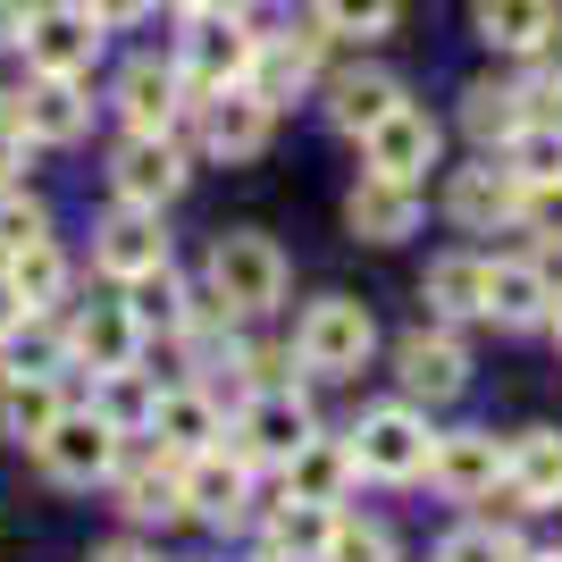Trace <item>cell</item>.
<instances>
[{
	"label": "cell",
	"mask_w": 562,
	"mask_h": 562,
	"mask_svg": "<svg viewBox=\"0 0 562 562\" xmlns=\"http://www.w3.org/2000/svg\"><path fill=\"white\" fill-rule=\"evenodd\" d=\"M211 294L235 319H269V311L285 303V252L260 227H227L211 244Z\"/></svg>",
	"instance_id": "obj_1"
},
{
	"label": "cell",
	"mask_w": 562,
	"mask_h": 562,
	"mask_svg": "<svg viewBox=\"0 0 562 562\" xmlns=\"http://www.w3.org/2000/svg\"><path fill=\"white\" fill-rule=\"evenodd\" d=\"M370 352H378V319H370V303H352V294L311 303L303 328H294V361H303L311 378H352Z\"/></svg>",
	"instance_id": "obj_2"
},
{
	"label": "cell",
	"mask_w": 562,
	"mask_h": 562,
	"mask_svg": "<svg viewBox=\"0 0 562 562\" xmlns=\"http://www.w3.org/2000/svg\"><path fill=\"white\" fill-rule=\"evenodd\" d=\"M101 34H110V25H101L85 0H34L18 50H25V68H34V76H85L101 59Z\"/></svg>",
	"instance_id": "obj_3"
},
{
	"label": "cell",
	"mask_w": 562,
	"mask_h": 562,
	"mask_svg": "<svg viewBox=\"0 0 562 562\" xmlns=\"http://www.w3.org/2000/svg\"><path fill=\"white\" fill-rule=\"evenodd\" d=\"M428 453H437V437H428V420L412 412V403H378V412H361V428H352L361 479H386V487L428 479Z\"/></svg>",
	"instance_id": "obj_4"
},
{
	"label": "cell",
	"mask_w": 562,
	"mask_h": 562,
	"mask_svg": "<svg viewBox=\"0 0 562 562\" xmlns=\"http://www.w3.org/2000/svg\"><path fill=\"white\" fill-rule=\"evenodd\" d=\"M311 437H319V420H311V403L294 386H252L244 412H235V453L252 470H285Z\"/></svg>",
	"instance_id": "obj_5"
},
{
	"label": "cell",
	"mask_w": 562,
	"mask_h": 562,
	"mask_svg": "<svg viewBox=\"0 0 562 562\" xmlns=\"http://www.w3.org/2000/svg\"><path fill=\"white\" fill-rule=\"evenodd\" d=\"M177 76L193 93H227L252 76V34L227 9H186V34H177Z\"/></svg>",
	"instance_id": "obj_6"
},
{
	"label": "cell",
	"mask_w": 562,
	"mask_h": 562,
	"mask_svg": "<svg viewBox=\"0 0 562 562\" xmlns=\"http://www.w3.org/2000/svg\"><path fill=\"white\" fill-rule=\"evenodd\" d=\"M34 453H43V470L59 479V487H101V479L117 470V453H126V428H110L101 412H59Z\"/></svg>",
	"instance_id": "obj_7"
},
{
	"label": "cell",
	"mask_w": 562,
	"mask_h": 562,
	"mask_svg": "<svg viewBox=\"0 0 562 562\" xmlns=\"http://www.w3.org/2000/svg\"><path fill=\"white\" fill-rule=\"evenodd\" d=\"M395 378H403V395L412 403H453L470 386V352H462V336L437 319V328H412V336H395Z\"/></svg>",
	"instance_id": "obj_8"
},
{
	"label": "cell",
	"mask_w": 562,
	"mask_h": 562,
	"mask_svg": "<svg viewBox=\"0 0 562 562\" xmlns=\"http://www.w3.org/2000/svg\"><path fill=\"white\" fill-rule=\"evenodd\" d=\"M278 135V110L252 93V85H227V93H202V151L211 160H260Z\"/></svg>",
	"instance_id": "obj_9"
},
{
	"label": "cell",
	"mask_w": 562,
	"mask_h": 562,
	"mask_svg": "<svg viewBox=\"0 0 562 562\" xmlns=\"http://www.w3.org/2000/svg\"><path fill=\"white\" fill-rule=\"evenodd\" d=\"M437 117L420 110V101H403V110H386L370 126V135H361V160H370V177H403V186H420L428 168H437Z\"/></svg>",
	"instance_id": "obj_10"
},
{
	"label": "cell",
	"mask_w": 562,
	"mask_h": 562,
	"mask_svg": "<svg viewBox=\"0 0 562 562\" xmlns=\"http://www.w3.org/2000/svg\"><path fill=\"white\" fill-rule=\"evenodd\" d=\"M446 218L470 235H487V227H520V177L504 151H487L479 168H453V186H446Z\"/></svg>",
	"instance_id": "obj_11"
},
{
	"label": "cell",
	"mask_w": 562,
	"mask_h": 562,
	"mask_svg": "<svg viewBox=\"0 0 562 562\" xmlns=\"http://www.w3.org/2000/svg\"><path fill=\"white\" fill-rule=\"evenodd\" d=\"M186 504H193V520H211V529H244V520H252V462L227 453V446L193 453L186 462Z\"/></svg>",
	"instance_id": "obj_12"
},
{
	"label": "cell",
	"mask_w": 562,
	"mask_h": 562,
	"mask_svg": "<svg viewBox=\"0 0 562 562\" xmlns=\"http://www.w3.org/2000/svg\"><path fill=\"white\" fill-rule=\"evenodd\" d=\"M110 186H117V202H143V211L177 202V193H186V151H177V135H126L117 160H110Z\"/></svg>",
	"instance_id": "obj_13"
},
{
	"label": "cell",
	"mask_w": 562,
	"mask_h": 562,
	"mask_svg": "<svg viewBox=\"0 0 562 562\" xmlns=\"http://www.w3.org/2000/svg\"><path fill=\"white\" fill-rule=\"evenodd\" d=\"M110 479H117V513H126V520H160V529H168V520L193 513V504H186V462H177V453H160V446L135 453V462L117 453Z\"/></svg>",
	"instance_id": "obj_14"
},
{
	"label": "cell",
	"mask_w": 562,
	"mask_h": 562,
	"mask_svg": "<svg viewBox=\"0 0 562 562\" xmlns=\"http://www.w3.org/2000/svg\"><path fill=\"white\" fill-rule=\"evenodd\" d=\"M135 352H143V319H135V303H85L68 319V361L76 370H135Z\"/></svg>",
	"instance_id": "obj_15"
},
{
	"label": "cell",
	"mask_w": 562,
	"mask_h": 562,
	"mask_svg": "<svg viewBox=\"0 0 562 562\" xmlns=\"http://www.w3.org/2000/svg\"><path fill=\"white\" fill-rule=\"evenodd\" d=\"M168 260V235H160V211H143V202H117L110 218L93 227V269L101 278H143V269H160Z\"/></svg>",
	"instance_id": "obj_16"
},
{
	"label": "cell",
	"mask_w": 562,
	"mask_h": 562,
	"mask_svg": "<svg viewBox=\"0 0 562 562\" xmlns=\"http://www.w3.org/2000/svg\"><path fill=\"white\" fill-rule=\"evenodd\" d=\"M428 479L453 495V504H479V495L504 487V446H495V428H453V437H437V453H428Z\"/></svg>",
	"instance_id": "obj_17"
},
{
	"label": "cell",
	"mask_w": 562,
	"mask_h": 562,
	"mask_svg": "<svg viewBox=\"0 0 562 562\" xmlns=\"http://www.w3.org/2000/svg\"><path fill=\"white\" fill-rule=\"evenodd\" d=\"M504 504L513 513L562 504V428H520L513 446H504Z\"/></svg>",
	"instance_id": "obj_18"
},
{
	"label": "cell",
	"mask_w": 562,
	"mask_h": 562,
	"mask_svg": "<svg viewBox=\"0 0 562 562\" xmlns=\"http://www.w3.org/2000/svg\"><path fill=\"white\" fill-rule=\"evenodd\" d=\"M9 117L25 126V143H76L85 126H93V101H85V76H34L18 101H9Z\"/></svg>",
	"instance_id": "obj_19"
},
{
	"label": "cell",
	"mask_w": 562,
	"mask_h": 562,
	"mask_svg": "<svg viewBox=\"0 0 562 562\" xmlns=\"http://www.w3.org/2000/svg\"><path fill=\"white\" fill-rule=\"evenodd\" d=\"M470 25H479V43L504 50V59H538V50H554L562 9L554 0H470Z\"/></svg>",
	"instance_id": "obj_20"
},
{
	"label": "cell",
	"mask_w": 562,
	"mask_h": 562,
	"mask_svg": "<svg viewBox=\"0 0 562 562\" xmlns=\"http://www.w3.org/2000/svg\"><path fill=\"white\" fill-rule=\"evenodd\" d=\"M186 76L177 59H135V68L117 76V117L135 126V135H177V110H186Z\"/></svg>",
	"instance_id": "obj_21"
},
{
	"label": "cell",
	"mask_w": 562,
	"mask_h": 562,
	"mask_svg": "<svg viewBox=\"0 0 562 562\" xmlns=\"http://www.w3.org/2000/svg\"><path fill=\"white\" fill-rule=\"evenodd\" d=\"M345 227L361 244H403V235L420 227V186H403V177H361L345 193Z\"/></svg>",
	"instance_id": "obj_22"
},
{
	"label": "cell",
	"mask_w": 562,
	"mask_h": 562,
	"mask_svg": "<svg viewBox=\"0 0 562 562\" xmlns=\"http://www.w3.org/2000/svg\"><path fill=\"white\" fill-rule=\"evenodd\" d=\"M562 285L546 278V260H487V319L504 328H546Z\"/></svg>",
	"instance_id": "obj_23"
},
{
	"label": "cell",
	"mask_w": 562,
	"mask_h": 562,
	"mask_svg": "<svg viewBox=\"0 0 562 562\" xmlns=\"http://www.w3.org/2000/svg\"><path fill=\"white\" fill-rule=\"evenodd\" d=\"M319 43H328V25L319 34H278V43H252V85L269 110H285V101H303V85L319 76Z\"/></svg>",
	"instance_id": "obj_24"
},
{
	"label": "cell",
	"mask_w": 562,
	"mask_h": 562,
	"mask_svg": "<svg viewBox=\"0 0 562 562\" xmlns=\"http://www.w3.org/2000/svg\"><path fill=\"white\" fill-rule=\"evenodd\" d=\"M218 437H227V420H218V403L202 395V386H168V395L151 403V446H160V453H177V462L211 453Z\"/></svg>",
	"instance_id": "obj_25"
},
{
	"label": "cell",
	"mask_w": 562,
	"mask_h": 562,
	"mask_svg": "<svg viewBox=\"0 0 562 562\" xmlns=\"http://www.w3.org/2000/svg\"><path fill=\"white\" fill-rule=\"evenodd\" d=\"M403 101H412V93H403V76H386V68H345V76L328 85V126L361 143V135L378 126V117H386V110H403Z\"/></svg>",
	"instance_id": "obj_26"
},
{
	"label": "cell",
	"mask_w": 562,
	"mask_h": 562,
	"mask_svg": "<svg viewBox=\"0 0 562 562\" xmlns=\"http://www.w3.org/2000/svg\"><path fill=\"white\" fill-rule=\"evenodd\" d=\"M59 412H68V395H59V378H34V370H0V437H18V446H43Z\"/></svg>",
	"instance_id": "obj_27"
},
{
	"label": "cell",
	"mask_w": 562,
	"mask_h": 562,
	"mask_svg": "<svg viewBox=\"0 0 562 562\" xmlns=\"http://www.w3.org/2000/svg\"><path fill=\"white\" fill-rule=\"evenodd\" d=\"M361 462H352V437H311L294 462H285V495H303V504H345Z\"/></svg>",
	"instance_id": "obj_28"
},
{
	"label": "cell",
	"mask_w": 562,
	"mask_h": 562,
	"mask_svg": "<svg viewBox=\"0 0 562 562\" xmlns=\"http://www.w3.org/2000/svg\"><path fill=\"white\" fill-rule=\"evenodd\" d=\"M420 303L437 311V319H487V260L479 252H446V260H428V278H420Z\"/></svg>",
	"instance_id": "obj_29"
},
{
	"label": "cell",
	"mask_w": 562,
	"mask_h": 562,
	"mask_svg": "<svg viewBox=\"0 0 562 562\" xmlns=\"http://www.w3.org/2000/svg\"><path fill=\"white\" fill-rule=\"evenodd\" d=\"M336 538V504H303V495H285L278 513H269V562H319Z\"/></svg>",
	"instance_id": "obj_30"
},
{
	"label": "cell",
	"mask_w": 562,
	"mask_h": 562,
	"mask_svg": "<svg viewBox=\"0 0 562 562\" xmlns=\"http://www.w3.org/2000/svg\"><path fill=\"white\" fill-rule=\"evenodd\" d=\"M0 352H9V370L59 378V370H68V328H59V319H50V311H25L18 328L0 336Z\"/></svg>",
	"instance_id": "obj_31"
},
{
	"label": "cell",
	"mask_w": 562,
	"mask_h": 562,
	"mask_svg": "<svg viewBox=\"0 0 562 562\" xmlns=\"http://www.w3.org/2000/svg\"><path fill=\"white\" fill-rule=\"evenodd\" d=\"M0 269H9V278H18V294H25V311H59V294H68V252H59V244H25V252H9L0 260Z\"/></svg>",
	"instance_id": "obj_32"
},
{
	"label": "cell",
	"mask_w": 562,
	"mask_h": 562,
	"mask_svg": "<svg viewBox=\"0 0 562 562\" xmlns=\"http://www.w3.org/2000/svg\"><path fill=\"white\" fill-rule=\"evenodd\" d=\"M462 126L487 143V151H504V143L529 126V117H520V85H470L462 93Z\"/></svg>",
	"instance_id": "obj_33"
},
{
	"label": "cell",
	"mask_w": 562,
	"mask_h": 562,
	"mask_svg": "<svg viewBox=\"0 0 562 562\" xmlns=\"http://www.w3.org/2000/svg\"><path fill=\"white\" fill-rule=\"evenodd\" d=\"M126 303H135V319H143V328H168V336L186 328V311H193L168 260H160V269H143V278H126Z\"/></svg>",
	"instance_id": "obj_34"
},
{
	"label": "cell",
	"mask_w": 562,
	"mask_h": 562,
	"mask_svg": "<svg viewBox=\"0 0 562 562\" xmlns=\"http://www.w3.org/2000/svg\"><path fill=\"white\" fill-rule=\"evenodd\" d=\"M151 403H160V386H143V370H101V420L110 428H126V437H135V428H151Z\"/></svg>",
	"instance_id": "obj_35"
},
{
	"label": "cell",
	"mask_w": 562,
	"mask_h": 562,
	"mask_svg": "<svg viewBox=\"0 0 562 562\" xmlns=\"http://www.w3.org/2000/svg\"><path fill=\"white\" fill-rule=\"evenodd\" d=\"M504 160H513L520 186H554L562 177V126H538V117H529V126L504 143Z\"/></svg>",
	"instance_id": "obj_36"
},
{
	"label": "cell",
	"mask_w": 562,
	"mask_h": 562,
	"mask_svg": "<svg viewBox=\"0 0 562 562\" xmlns=\"http://www.w3.org/2000/svg\"><path fill=\"white\" fill-rule=\"evenodd\" d=\"M437 562H529V554H520L513 529H495V520H462V529L437 546Z\"/></svg>",
	"instance_id": "obj_37"
},
{
	"label": "cell",
	"mask_w": 562,
	"mask_h": 562,
	"mask_svg": "<svg viewBox=\"0 0 562 562\" xmlns=\"http://www.w3.org/2000/svg\"><path fill=\"white\" fill-rule=\"evenodd\" d=\"M43 235H50V211L34 202V193L0 186V260H9V252H25V244H43Z\"/></svg>",
	"instance_id": "obj_38"
},
{
	"label": "cell",
	"mask_w": 562,
	"mask_h": 562,
	"mask_svg": "<svg viewBox=\"0 0 562 562\" xmlns=\"http://www.w3.org/2000/svg\"><path fill=\"white\" fill-rule=\"evenodd\" d=\"M395 18H403V0H319V25H328V34H361V43L386 34Z\"/></svg>",
	"instance_id": "obj_39"
},
{
	"label": "cell",
	"mask_w": 562,
	"mask_h": 562,
	"mask_svg": "<svg viewBox=\"0 0 562 562\" xmlns=\"http://www.w3.org/2000/svg\"><path fill=\"white\" fill-rule=\"evenodd\" d=\"M319 562H395V538H386L378 520H345V513H336V538H328Z\"/></svg>",
	"instance_id": "obj_40"
},
{
	"label": "cell",
	"mask_w": 562,
	"mask_h": 562,
	"mask_svg": "<svg viewBox=\"0 0 562 562\" xmlns=\"http://www.w3.org/2000/svg\"><path fill=\"white\" fill-rule=\"evenodd\" d=\"M520 117L562 126V59H554V50H538V68L520 76Z\"/></svg>",
	"instance_id": "obj_41"
},
{
	"label": "cell",
	"mask_w": 562,
	"mask_h": 562,
	"mask_svg": "<svg viewBox=\"0 0 562 562\" xmlns=\"http://www.w3.org/2000/svg\"><path fill=\"white\" fill-rule=\"evenodd\" d=\"M520 227L538 252H562V177L554 186H520Z\"/></svg>",
	"instance_id": "obj_42"
},
{
	"label": "cell",
	"mask_w": 562,
	"mask_h": 562,
	"mask_svg": "<svg viewBox=\"0 0 562 562\" xmlns=\"http://www.w3.org/2000/svg\"><path fill=\"white\" fill-rule=\"evenodd\" d=\"M85 9H93L101 25H143L151 9H160V0H85Z\"/></svg>",
	"instance_id": "obj_43"
},
{
	"label": "cell",
	"mask_w": 562,
	"mask_h": 562,
	"mask_svg": "<svg viewBox=\"0 0 562 562\" xmlns=\"http://www.w3.org/2000/svg\"><path fill=\"white\" fill-rule=\"evenodd\" d=\"M18 319H25V294H18V278H9V269H0V336L18 328Z\"/></svg>",
	"instance_id": "obj_44"
},
{
	"label": "cell",
	"mask_w": 562,
	"mask_h": 562,
	"mask_svg": "<svg viewBox=\"0 0 562 562\" xmlns=\"http://www.w3.org/2000/svg\"><path fill=\"white\" fill-rule=\"evenodd\" d=\"M93 562H151V554H143V546H126V538H117V546H93Z\"/></svg>",
	"instance_id": "obj_45"
},
{
	"label": "cell",
	"mask_w": 562,
	"mask_h": 562,
	"mask_svg": "<svg viewBox=\"0 0 562 562\" xmlns=\"http://www.w3.org/2000/svg\"><path fill=\"white\" fill-rule=\"evenodd\" d=\"M193 9H227V18H252L260 0H193Z\"/></svg>",
	"instance_id": "obj_46"
},
{
	"label": "cell",
	"mask_w": 562,
	"mask_h": 562,
	"mask_svg": "<svg viewBox=\"0 0 562 562\" xmlns=\"http://www.w3.org/2000/svg\"><path fill=\"white\" fill-rule=\"evenodd\" d=\"M546 328H554V345H562V294H554V319H546Z\"/></svg>",
	"instance_id": "obj_47"
},
{
	"label": "cell",
	"mask_w": 562,
	"mask_h": 562,
	"mask_svg": "<svg viewBox=\"0 0 562 562\" xmlns=\"http://www.w3.org/2000/svg\"><path fill=\"white\" fill-rule=\"evenodd\" d=\"M529 562H562V554H529Z\"/></svg>",
	"instance_id": "obj_48"
},
{
	"label": "cell",
	"mask_w": 562,
	"mask_h": 562,
	"mask_svg": "<svg viewBox=\"0 0 562 562\" xmlns=\"http://www.w3.org/2000/svg\"><path fill=\"white\" fill-rule=\"evenodd\" d=\"M177 9H193V0H177Z\"/></svg>",
	"instance_id": "obj_49"
},
{
	"label": "cell",
	"mask_w": 562,
	"mask_h": 562,
	"mask_svg": "<svg viewBox=\"0 0 562 562\" xmlns=\"http://www.w3.org/2000/svg\"><path fill=\"white\" fill-rule=\"evenodd\" d=\"M0 117H9V101H0Z\"/></svg>",
	"instance_id": "obj_50"
}]
</instances>
